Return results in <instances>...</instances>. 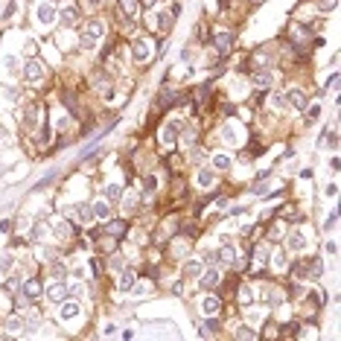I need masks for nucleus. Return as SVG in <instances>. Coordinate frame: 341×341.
<instances>
[{
	"mask_svg": "<svg viewBox=\"0 0 341 341\" xmlns=\"http://www.w3.org/2000/svg\"><path fill=\"white\" fill-rule=\"evenodd\" d=\"M102 35H105V24H102V21H91L88 30L82 32V47H85V50H96V44H99Z\"/></svg>",
	"mask_w": 341,
	"mask_h": 341,
	"instance_id": "obj_1",
	"label": "nucleus"
},
{
	"mask_svg": "<svg viewBox=\"0 0 341 341\" xmlns=\"http://www.w3.org/2000/svg\"><path fill=\"white\" fill-rule=\"evenodd\" d=\"M56 18H59V12H56L53 3H38V6H35V21H38V27H53Z\"/></svg>",
	"mask_w": 341,
	"mask_h": 341,
	"instance_id": "obj_2",
	"label": "nucleus"
},
{
	"mask_svg": "<svg viewBox=\"0 0 341 341\" xmlns=\"http://www.w3.org/2000/svg\"><path fill=\"white\" fill-rule=\"evenodd\" d=\"M131 59H134V64H146L152 59V44H149L146 38H137V41L131 44Z\"/></svg>",
	"mask_w": 341,
	"mask_h": 341,
	"instance_id": "obj_3",
	"label": "nucleus"
},
{
	"mask_svg": "<svg viewBox=\"0 0 341 341\" xmlns=\"http://www.w3.org/2000/svg\"><path fill=\"white\" fill-rule=\"evenodd\" d=\"M222 137H225V143L227 146H239L242 143V128H239V123H225V128H222Z\"/></svg>",
	"mask_w": 341,
	"mask_h": 341,
	"instance_id": "obj_4",
	"label": "nucleus"
},
{
	"mask_svg": "<svg viewBox=\"0 0 341 341\" xmlns=\"http://www.w3.org/2000/svg\"><path fill=\"white\" fill-rule=\"evenodd\" d=\"M44 295H47L50 303H62L64 298H67V286H64L62 280H56V283H50V286L44 289Z\"/></svg>",
	"mask_w": 341,
	"mask_h": 341,
	"instance_id": "obj_5",
	"label": "nucleus"
},
{
	"mask_svg": "<svg viewBox=\"0 0 341 341\" xmlns=\"http://www.w3.org/2000/svg\"><path fill=\"white\" fill-rule=\"evenodd\" d=\"M24 79H27V82H41V79H44V64L38 62V59L27 62L24 64Z\"/></svg>",
	"mask_w": 341,
	"mask_h": 341,
	"instance_id": "obj_6",
	"label": "nucleus"
},
{
	"mask_svg": "<svg viewBox=\"0 0 341 341\" xmlns=\"http://www.w3.org/2000/svg\"><path fill=\"white\" fill-rule=\"evenodd\" d=\"M286 245H289V251H295V254H301V251H306V233L303 230H292L289 236H286Z\"/></svg>",
	"mask_w": 341,
	"mask_h": 341,
	"instance_id": "obj_7",
	"label": "nucleus"
},
{
	"mask_svg": "<svg viewBox=\"0 0 341 341\" xmlns=\"http://www.w3.org/2000/svg\"><path fill=\"white\" fill-rule=\"evenodd\" d=\"M82 315V306L76 303V301H62V306H59V321H73V318H79Z\"/></svg>",
	"mask_w": 341,
	"mask_h": 341,
	"instance_id": "obj_8",
	"label": "nucleus"
},
{
	"mask_svg": "<svg viewBox=\"0 0 341 341\" xmlns=\"http://www.w3.org/2000/svg\"><path fill=\"white\" fill-rule=\"evenodd\" d=\"M178 128H181V125L175 123V120H172V123H166V125H163V131H160V143H163L166 149L178 143Z\"/></svg>",
	"mask_w": 341,
	"mask_h": 341,
	"instance_id": "obj_9",
	"label": "nucleus"
},
{
	"mask_svg": "<svg viewBox=\"0 0 341 341\" xmlns=\"http://www.w3.org/2000/svg\"><path fill=\"white\" fill-rule=\"evenodd\" d=\"M62 24L70 30V27H76L79 24V6H73V3H64V9H62Z\"/></svg>",
	"mask_w": 341,
	"mask_h": 341,
	"instance_id": "obj_10",
	"label": "nucleus"
},
{
	"mask_svg": "<svg viewBox=\"0 0 341 341\" xmlns=\"http://www.w3.org/2000/svg\"><path fill=\"white\" fill-rule=\"evenodd\" d=\"M286 102H289L292 108L303 111V108H306V93H303V91H298V88H289V91H286Z\"/></svg>",
	"mask_w": 341,
	"mask_h": 341,
	"instance_id": "obj_11",
	"label": "nucleus"
},
{
	"mask_svg": "<svg viewBox=\"0 0 341 341\" xmlns=\"http://www.w3.org/2000/svg\"><path fill=\"white\" fill-rule=\"evenodd\" d=\"M195 184L201 187V189H210V187L216 184V169H198Z\"/></svg>",
	"mask_w": 341,
	"mask_h": 341,
	"instance_id": "obj_12",
	"label": "nucleus"
},
{
	"mask_svg": "<svg viewBox=\"0 0 341 341\" xmlns=\"http://www.w3.org/2000/svg\"><path fill=\"white\" fill-rule=\"evenodd\" d=\"M24 298H27V301H38V298H41V280L38 277H32L24 283Z\"/></svg>",
	"mask_w": 341,
	"mask_h": 341,
	"instance_id": "obj_13",
	"label": "nucleus"
},
{
	"mask_svg": "<svg viewBox=\"0 0 341 341\" xmlns=\"http://www.w3.org/2000/svg\"><path fill=\"white\" fill-rule=\"evenodd\" d=\"M91 207H93V219H102V222L111 219V204H108L105 198H102V201H93Z\"/></svg>",
	"mask_w": 341,
	"mask_h": 341,
	"instance_id": "obj_14",
	"label": "nucleus"
},
{
	"mask_svg": "<svg viewBox=\"0 0 341 341\" xmlns=\"http://www.w3.org/2000/svg\"><path fill=\"white\" fill-rule=\"evenodd\" d=\"M219 280H222V274H219L216 265H210V268H204V274H201V286H207V289H213Z\"/></svg>",
	"mask_w": 341,
	"mask_h": 341,
	"instance_id": "obj_15",
	"label": "nucleus"
},
{
	"mask_svg": "<svg viewBox=\"0 0 341 341\" xmlns=\"http://www.w3.org/2000/svg\"><path fill=\"white\" fill-rule=\"evenodd\" d=\"M230 163H233V157L227 155V152H216V155H213V169H216V172L230 169Z\"/></svg>",
	"mask_w": 341,
	"mask_h": 341,
	"instance_id": "obj_16",
	"label": "nucleus"
},
{
	"mask_svg": "<svg viewBox=\"0 0 341 341\" xmlns=\"http://www.w3.org/2000/svg\"><path fill=\"white\" fill-rule=\"evenodd\" d=\"M219 309H222V303H219V298H213V295H207V298H201V312H204V315H216Z\"/></svg>",
	"mask_w": 341,
	"mask_h": 341,
	"instance_id": "obj_17",
	"label": "nucleus"
},
{
	"mask_svg": "<svg viewBox=\"0 0 341 341\" xmlns=\"http://www.w3.org/2000/svg\"><path fill=\"white\" fill-rule=\"evenodd\" d=\"M230 47H233V35H230V32H219L216 35V50L219 53H230Z\"/></svg>",
	"mask_w": 341,
	"mask_h": 341,
	"instance_id": "obj_18",
	"label": "nucleus"
},
{
	"mask_svg": "<svg viewBox=\"0 0 341 341\" xmlns=\"http://www.w3.org/2000/svg\"><path fill=\"white\" fill-rule=\"evenodd\" d=\"M120 12H123L125 18H137V12H140V0H120Z\"/></svg>",
	"mask_w": 341,
	"mask_h": 341,
	"instance_id": "obj_19",
	"label": "nucleus"
},
{
	"mask_svg": "<svg viewBox=\"0 0 341 341\" xmlns=\"http://www.w3.org/2000/svg\"><path fill=\"white\" fill-rule=\"evenodd\" d=\"M120 198H123V207H125V213H131V210L137 207V201H140V195H137L134 189H128V192H123Z\"/></svg>",
	"mask_w": 341,
	"mask_h": 341,
	"instance_id": "obj_20",
	"label": "nucleus"
},
{
	"mask_svg": "<svg viewBox=\"0 0 341 341\" xmlns=\"http://www.w3.org/2000/svg\"><path fill=\"white\" fill-rule=\"evenodd\" d=\"M134 283H137V274H134V271H123V274H120V280H117L120 292H128V289H131Z\"/></svg>",
	"mask_w": 341,
	"mask_h": 341,
	"instance_id": "obj_21",
	"label": "nucleus"
},
{
	"mask_svg": "<svg viewBox=\"0 0 341 341\" xmlns=\"http://www.w3.org/2000/svg\"><path fill=\"white\" fill-rule=\"evenodd\" d=\"M53 233H56L59 239H67V236H70V222H67V219H59V222L53 225Z\"/></svg>",
	"mask_w": 341,
	"mask_h": 341,
	"instance_id": "obj_22",
	"label": "nucleus"
},
{
	"mask_svg": "<svg viewBox=\"0 0 341 341\" xmlns=\"http://www.w3.org/2000/svg\"><path fill=\"white\" fill-rule=\"evenodd\" d=\"M120 195H123V187L120 184H108L105 187V201H120Z\"/></svg>",
	"mask_w": 341,
	"mask_h": 341,
	"instance_id": "obj_23",
	"label": "nucleus"
},
{
	"mask_svg": "<svg viewBox=\"0 0 341 341\" xmlns=\"http://www.w3.org/2000/svg\"><path fill=\"white\" fill-rule=\"evenodd\" d=\"M152 18H155V27H160V30H169V24H172V15H169V12H155Z\"/></svg>",
	"mask_w": 341,
	"mask_h": 341,
	"instance_id": "obj_24",
	"label": "nucleus"
},
{
	"mask_svg": "<svg viewBox=\"0 0 341 341\" xmlns=\"http://www.w3.org/2000/svg\"><path fill=\"white\" fill-rule=\"evenodd\" d=\"M254 298H257V289H254V286H242V289H239V301H242L245 306L254 303Z\"/></svg>",
	"mask_w": 341,
	"mask_h": 341,
	"instance_id": "obj_25",
	"label": "nucleus"
},
{
	"mask_svg": "<svg viewBox=\"0 0 341 341\" xmlns=\"http://www.w3.org/2000/svg\"><path fill=\"white\" fill-rule=\"evenodd\" d=\"M184 274H187V277H198V274H201V263H198V260L184 263Z\"/></svg>",
	"mask_w": 341,
	"mask_h": 341,
	"instance_id": "obj_26",
	"label": "nucleus"
},
{
	"mask_svg": "<svg viewBox=\"0 0 341 341\" xmlns=\"http://www.w3.org/2000/svg\"><path fill=\"white\" fill-rule=\"evenodd\" d=\"M76 216H79V222H91L93 219V207L91 204H79V207H76Z\"/></svg>",
	"mask_w": 341,
	"mask_h": 341,
	"instance_id": "obj_27",
	"label": "nucleus"
},
{
	"mask_svg": "<svg viewBox=\"0 0 341 341\" xmlns=\"http://www.w3.org/2000/svg\"><path fill=\"white\" fill-rule=\"evenodd\" d=\"M24 330V321L18 318V315H12L9 321H6V333H21Z\"/></svg>",
	"mask_w": 341,
	"mask_h": 341,
	"instance_id": "obj_28",
	"label": "nucleus"
},
{
	"mask_svg": "<svg viewBox=\"0 0 341 341\" xmlns=\"http://www.w3.org/2000/svg\"><path fill=\"white\" fill-rule=\"evenodd\" d=\"M30 236H32V239L47 236V222H35V225H32V230H30Z\"/></svg>",
	"mask_w": 341,
	"mask_h": 341,
	"instance_id": "obj_29",
	"label": "nucleus"
},
{
	"mask_svg": "<svg viewBox=\"0 0 341 341\" xmlns=\"http://www.w3.org/2000/svg\"><path fill=\"white\" fill-rule=\"evenodd\" d=\"M271 265H274V268H286V254H283V251H274V254H271Z\"/></svg>",
	"mask_w": 341,
	"mask_h": 341,
	"instance_id": "obj_30",
	"label": "nucleus"
},
{
	"mask_svg": "<svg viewBox=\"0 0 341 341\" xmlns=\"http://www.w3.org/2000/svg\"><path fill=\"white\" fill-rule=\"evenodd\" d=\"M12 263H15V257H12V254H3V257H0V271L6 274V271L12 268Z\"/></svg>",
	"mask_w": 341,
	"mask_h": 341,
	"instance_id": "obj_31",
	"label": "nucleus"
},
{
	"mask_svg": "<svg viewBox=\"0 0 341 341\" xmlns=\"http://www.w3.org/2000/svg\"><path fill=\"white\" fill-rule=\"evenodd\" d=\"M336 6H339V0H318V9H321V12H333Z\"/></svg>",
	"mask_w": 341,
	"mask_h": 341,
	"instance_id": "obj_32",
	"label": "nucleus"
},
{
	"mask_svg": "<svg viewBox=\"0 0 341 341\" xmlns=\"http://www.w3.org/2000/svg\"><path fill=\"white\" fill-rule=\"evenodd\" d=\"M306 117H309V120H318V117H321V102H315V105L306 108Z\"/></svg>",
	"mask_w": 341,
	"mask_h": 341,
	"instance_id": "obj_33",
	"label": "nucleus"
},
{
	"mask_svg": "<svg viewBox=\"0 0 341 341\" xmlns=\"http://www.w3.org/2000/svg\"><path fill=\"white\" fill-rule=\"evenodd\" d=\"M3 64H6V70H9V73H15V70H18V59H15V56H6V59H3Z\"/></svg>",
	"mask_w": 341,
	"mask_h": 341,
	"instance_id": "obj_34",
	"label": "nucleus"
},
{
	"mask_svg": "<svg viewBox=\"0 0 341 341\" xmlns=\"http://www.w3.org/2000/svg\"><path fill=\"white\" fill-rule=\"evenodd\" d=\"M336 222H339V213L333 210V213L327 216V225H324V230H333V227H336Z\"/></svg>",
	"mask_w": 341,
	"mask_h": 341,
	"instance_id": "obj_35",
	"label": "nucleus"
},
{
	"mask_svg": "<svg viewBox=\"0 0 341 341\" xmlns=\"http://www.w3.org/2000/svg\"><path fill=\"white\" fill-rule=\"evenodd\" d=\"M236 339H254V330H251V327H239V330H236Z\"/></svg>",
	"mask_w": 341,
	"mask_h": 341,
	"instance_id": "obj_36",
	"label": "nucleus"
},
{
	"mask_svg": "<svg viewBox=\"0 0 341 341\" xmlns=\"http://www.w3.org/2000/svg\"><path fill=\"white\" fill-rule=\"evenodd\" d=\"M271 105H274V108H283V105H286V96H280V93H271Z\"/></svg>",
	"mask_w": 341,
	"mask_h": 341,
	"instance_id": "obj_37",
	"label": "nucleus"
},
{
	"mask_svg": "<svg viewBox=\"0 0 341 341\" xmlns=\"http://www.w3.org/2000/svg\"><path fill=\"white\" fill-rule=\"evenodd\" d=\"M15 9H18V0H12V3H9V6H6V12H3V18H6V21H9V18H12V15H15Z\"/></svg>",
	"mask_w": 341,
	"mask_h": 341,
	"instance_id": "obj_38",
	"label": "nucleus"
},
{
	"mask_svg": "<svg viewBox=\"0 0 341 341\" xmlns=\"http://www.w3.org/2000/svg\"><path fill=\"white\" fill-rule=\"evenodd\" d=\"M260 315H263L260 309H248V315H245V318H248V324H257V321H260Z\"/></svg>",
	"mask_w": 341,
	"mask_h": 341,
	"instance_id": "obj_39",
	"label": "nucleus"
},
{
	"mask_svg": "<svg viewBox=\"0 0 341 341\" xmlns=\"http://www.w3.org/2000/svg\"><path fill=\"white\" fill-rule=\"evenodd\" d=\"M254 82H257V85H271V76H265V73H260V76H254Z\"/></svg>",
	"mask_w": 341,
	"mask_h": 341,
	"instance_id": "obj_40",
	"label": "nucleus"
},
{
	"mask_svg": "<svg viewBox=\"0 0 341 341\" xmlns=\"http://www.w3.org/2000/svg\"><path fill=\"white\" fill-rule=\"evenodd\" d=\"M155 187H157V178L149 175V178H146V192H155Z\"/></svg>",
	"mask_w": 341,
	"mask_h": 341,
	"instance_id": "obj_41",
	"label": "nucleus"
},
{
	"mask_svg": "<svg viewBox=\"0 0 341 341\" xmlns=\"http://www.w3.org/2000/svg\"><path fill=\"white\" fill-rule=\"evenodd\" d=\"M123 222H114V225H108V230H111V233H123Z\"/></svg>",
	"mask_w": 341,
	"mask_h": 341,
	"instance_id": "obj_42",
	"label": "nucleus"
},
{
	"mask_svg": "<svg viewBox=\"0 0 341 341\" xmlns=\"http://www.w3.org/2000/svg\"><path fill=\"white\" fill-rule=\"evenodd\" d=\"M102 96H105V102H114V99H117V91H114V88H108Z\"/></svg>",
	"mask_w": 341,
	"mask_h": 341,
	"instance_id": "obj_43",
	"label": "nucleus"
},
{
	"mask_svg": "<svg viewBox=\"0 0 341 341\" xmlns=\"http://www.w3.org/2000/svg\"><path fill=\"white\" fill-rule=\"evenodd\" d=\"M73 277H85V265H82V263L73 265Z\"/></svg>",
	"mask_w": 341,
	"mask_h": 341,
	"instance_id": "obj_44",
	"label": "nucleus"
},
{
	"mask_svg": "<svg viewBox=\"0 0 341 341\" xmlns=\"http://www.w3.org/2000/svg\"><path fill=\"white\" fill-rule=\"evenodd\" d=\"M64 274V265L62 263H56V265H53V277H62Z\"/></svg>",
	"mask_w": 341,
	"mask_h": 341,
	"instance_id": "obj_45",
	"label": "nucleus"
},
{
	"mask_svg": "<svg viewBox=\"0 0 341 341\" xmlns=\"http://www.w3.org/2000/svg\"><path fill=\"white\" fill-rule=\"evenodd\" d=\"M336 85H339V76L333 73V76H330V82H327V88H330V91H336Z\"/></svg>",
	"mask_w": 341,
	"mask_h": 341,
	"instance_id": "obj_46",
	"label": "nucleus"
},
{
	"mask_svg": "<svg viewBox=\"0 0 341 341\" xmlns=\"http://www.w3.org/2000/svg\"><path fill=\"white\" fill-rule=\"evenodd\" d=\"M82 292H85V289H82V286H70V289H67V295H76V298H79V295H82Z\"/></svg>",
	"mask_w": 341,
	"mask_h": 341,
	"instance_id": "obj_47",
	"label": "nucleus"
},
{
	"mask_svg": "<svg viewBox=\"0 0 341 341\" xmlns=\"http://www.w3.org/2000/svg\"><path fill=\"white\" fill-rule=\"evenodd\" d=\"M327 195H330V198H336V195H339V187L330 184V187H327Z\"/></svg>",
	"mask_w": 341,
	"mask_h": 341,
	"instance_id": "obj_48",
	"label": "nucleus"
},
{
	"mask_svg": "<svg viewBox=\"0 0 341 341\" xmlns=\"http://www.w3.org/2000/svg\"><path fill=\"white\" fill-rule=\"evenodd\" d=\"M114 333H117V327H114V324H108V327L102 330V336H114Z\"/></svg>",
	"mask_w": 341,
	"mask_h": 341,
	"instance_id": "obj_49",
	"label": "nucleus"
},
{
	"mask_svg": "<svg viewBox=\"0 0 341 341\" xmlns=\"http://www.w3.org/2000/svg\"><path fill=\"white\" fill-rule=\"evenodd\" d=\"M88 3H91V6H96V3H102V0H88Z\"/></svg>",
	"mask_w": 341,
	"mask_h": 341,
	"instance_id": "obj_50",
	"label": "nucleus"
},
{
	"mask_svg": "<svg viewBox=\"0 0 341 341\" xmlns=\"http://www.w3.org/2000/svg\"><path fill=\"white\" fill-rule=\"evenodd\" d=\"M50 3H64V0H50Z\"/></svg>",
	"mask_w": 341,
	"mask_h": 341,
	"instance_id": "obj_51",
	"label": "nucleus"
}]
</instances>
